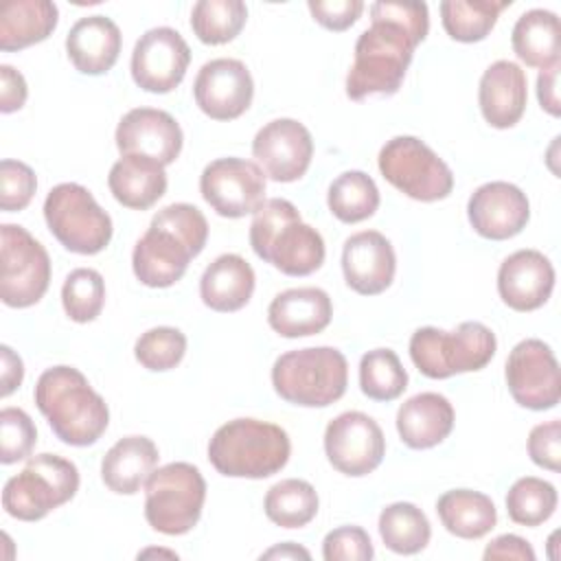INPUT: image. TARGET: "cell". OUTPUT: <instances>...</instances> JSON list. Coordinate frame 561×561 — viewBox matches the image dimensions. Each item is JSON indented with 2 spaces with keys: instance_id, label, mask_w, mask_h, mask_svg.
I'll use <instances>...</instances> for the list:
<instances>
[{
  "instance_id": "obj_1",
  "label": "cell",
  "mask_w": 561,
  "mask_h": 561,
  "mask_svg": "<svg viewBox=\"0 0 561 561\" xmlns=\"http://www.w3.org/2000/svg\"><path fill=\"white\" fill-rule=\"evenodd\" d=\"M430 31L425 2L381 0L370 4V26L355 42V57L346 75V96H392L399 92L414 48Z\"/></svg>"
},
{
  "instance_id": "obj_2",
  "label": "cell",
  "mask_w": 561,
  "mask_h": 561,
  "mask_svg": "<svg viewBox=\"0 0 561 561\" xmlns=\"http://www.w3.org/2000/svg\"><path fill=\"white\" fill-rule=\"evenodd\" d=\"M206 239L208 221L197 206L186 202L164 206L134 245L131 267L136 278L153 289L175 285L191 259L204 250Z\"/></svg>"
},
{
  "instance_id": "obj_3",
  "label": "cell",
  "mask_w": 561,
  "mask_h": 561,
  "mask_svg": "<svg viewBox=\"0 0 561 561\" xmlns=\"http://www.w3.org/2000/svg\"><path fill=\"white\" fill-rule=\"evenodd\" d=\"M33 397L53 434L66 445H94L107 430L110 410L105 399L72 366L46 368L35 383Z\"/></svg>"
},
{
  "instance_id": "obj_4",
  "label": "cell",
  "mask_w": 561,
  "mask_h": 561,
  "mask_svg": "<svg viewBox=\"0 0 561 561\" xmlns=\"http://www.w3.org/2000/svg\"><path fill=\"white\" fill-rule=\"evenodd\" d=\"M254 254L287 276H309L324 263L322 234L300 219L298 208L283 197L265 199L250 224Z\"/></svg>"
},
{
  "instance_id": "obj_5",
  "label": "cell",
  "mask_w": 561,
  "mask_h": 561,
  "mask_svg": "<svg viewBox=\"0 0 561 561\" xmlns=\"http://www.w3.org/2000/svg\"><path fill=\"white\" fill-rule=\"evenodd\" d=\"M289 454L287 432L259 419H232L208 443L210 465L228 478H270L287 465Z\"/></svg>"
},
{
  "instance_id": "obj_6",
  "label": "cell",
  "mask_w": 561,
  "mask_h": 561,
  "mask_svg": "<svg viewBox=\"0 0 561 561\" xmlns=\"http://www.w3.org/2000/svg\"><path fill=\"white\" fill-rule=\"evenodd\" d=\"M348 383V364L333 346L287 351L272 366L276 394L294 405L327 408L342 399Z\"/></svg>"
},
{
  "instance_id": "obj_7",
  "label": "cell",
  "mask_w": 561,
  "mask_h": 561,
  "mask_svg": "<svg viewBox=\"0 0 561 561\" xmlns=\"http://www.w3.org/2000/svg\"><path fill=\"white\" fill-rule=\"evenodd\" d=\"M495 348V333L478 320L460 322L454 331L421 327L410 337V357L430 379L482 370L493 359Z\"/></svg>"
},
{
  "instance_id": "obj_8",
  "label": "cell",
  "mask_w": 561,
  "mask_h": 561,
  "mask_svg": "<svg viewBox=\"0 0 561 561\" xmlns=\"http://www.w3.org/2000/svg\"><path fill=\"white\" fill-rule=\"evenodd\" d=\"M77 491L79 469L75 462L57 454H37L4 482L2 508L20 522H37L70 502Z\"/></svg>"
},
{
  "instance_id": "obj_9",
  "label": "cell",
  "mask_w": 561,
  "mask_h": 561,
  "mask_svg": "<svg viewBox=\"0 0 561 561\" xmlns=\"http://www.w3.org/2000/svg\"><path fill=\"white\" fill-rule=\"evenodd\" d=\"M206 480L191 462H169L153 469L145 484V519L162 535H184L202 517Z\"/></svg>"
},
{
  "instance_id": "obj_10",
  "label": "cell",
  "mask_w": 561,
  "mask_h": 561,
  "mask_svg": "<svg viewBox=\"0 0 561 561\" xmlns=\"http://www.w3.org/2000/svg\"><path fill=\"white\" fill-rule=\"evenodd\" d=\"M44 219L50 234L75 254H99L112 241L110 215L77 182H61L48 191Z\"/></svg>"
},
{
  "instance_id": "obj_11",
  "label": "cell",
  "mask_w": 561,
  "mask_h": 561,
  "mask_svg": "<svg viewBox=\"0 0 561 561\" xmlns=\"http://www.w3.org/2000/svg\"><path fill=\"white\" fill-rule=\"evenodd\" d=\"M386 182L416 202L445 199L454 188V173L438 153L416 136H394L377 158Z\"/></svg>"
},
{
  "instance_id": "obj_12",
  "label": "cell",
  "mask_w": 561,
  "mask_h": 561,
  "mask_svg": "<svg viewBox=\"0 0 561 561\" xmlns=\"http://www.w3.org/2000/svg\"><path fill=\"white\" fill-rule=\"evenodd\" d=\"M0 298L7 307L26 309L39 302L50 285V256L22 226H0Z\"/></svg>"
},
{
  "instance_id": "obj_13",
  "label": "cell",
  "mask_w": 561,
  "mask_h": 561,
  "mask_svg": "<svg viewBox=\"0 0 561 561\" xmlns=\"http://www.w3.org/2000/svg\"><path fill=\"white\" fill-rule=\"evenodd\" d=\"M204 202L221 217L254 215L265 202V173L252 160L217 158L199 175Z\"/></svg>"
},
{
  "instance_id": "obj_14",
  "label": "cell",
  "mask_w": 561,
  "mask_h": 561,
  "mask_svg": "<svg viewBox=\"0 0 561 561\" xmlns=\"http://www.w3.org/2000/svg\"><path fill=\"white\" fill-rule=\"evenodd\" d=\"M504 377L515 403L528 410H550L561 399V375L552 348L537 337H526L508 353Z\"/></svg>"
},
{
  "instance_id": "obj_15",
  "label": "cell",
  "mask_w": 561,
  "mask_h": 561,
  "mask_svg": "<svg viewBox=\"0 0 561 561\" xmlns=\"http://www.w3.org/2000/svg\"><path fill=\"white\" fill-rule=\"evenodd\" d=\"M324 454L335 471L362 478L381 465L386 456V438L373 416L359 410H348L329 421L324 430Z\"/></svg>"
},
{
  "instance_id": "obj_16",
  "label": "cell",
  "mask_w": 561,
  "mask_h": 561,
  "mask_svg": "<svg viewBox=\"0 0 561 561\" xmlns=\"http://www.w3.org/2000/svg\"><path fill=\"white\" fill-rule=\"evenodd\" d=\"M191 64L186 39L171 26H156L140 35L131 50V79L153 94L175 90Z\"/></svg>"
},
{
  "instance_id": "obj_17",
  "label": "cell",
  "mask_w": 561,
  "mask_h": 561,
  "mask_svg": "<svg viewBox=\"0 0 561 561\" xmlns=\"http://www.w3.org/2000/svg\"><path fill=\"white\" fill-rule=\"evenodd\" d=\"M252 156L270 180L296 182L311 164L313 140L309 129L296 118H274L256 131Z\"/></svg>"
},
{
  "instance_id": "obj_18",
  "label": "cell",
  "mask_w": 561,
  "mask_h": 561,
  "mask_svg": "<svg viewBox=\"0 0 561 561\" xmlns=\"http://www.w3.org/2000/svg\"><path fill=\"white\" fill-rule=\"evenodd\" d=\"M197 107L213 121H234L252 103L254 81L248 66L232 57L206 61L193 83Z\"/></svg>"
},
{
  "instance_id": "obj_19",
  "label": "cell",
  "mask_w": 561,
  "mask_h": 561,
  "mask_svg": "<svg viewBox=\"0 0 561 561\" xmlns=\"http://www.w3.org/2000/svg\"><path fill=\"white\" fill-rule=\"evenodd\" d=\"M121 156H140L162 167L173 164L182 151V127L164 110L134 107L116 127L114 134Z\"/></svg>"
},
{
  "instance_id": "obj_20",
  "label": "cell",
  "mask_w": 561,
  "mask_h": 561,
  "mask_svg": "<svg viewBox=\"0 0 561 561\" xmlns=\"http://www.w3.org/2000/svg\"><path fill=\"white\" fill-rule=\"evenodd\" d=\"M471 228L491 241H504L519 234L530 219L526 193L511 182H486L478 186L467 202Z\"/></svg>"
},
{
  "instance_id": "obj_21",
  "label": "cell",
  "mask_w": 561,
  "mask_h": 561,
  "mask_svg": "<svg viewBox=\"0 0 561 561\" xmlns=\"http://www.w3.org/2000/svg\"><path fill=\"white\" fill-rule=\"evenodd\" d=\"M342 272L346 285L362 296H377L386 291L397 272L392 243L377 230L351 234L342 248Z\"/></svg>"
},
{
  "instance_id": "obj_22",
  "label": "cell",
  "mask_w": 561,
  "mask_h": 561,
  "mask_svg": "<svg viewBox=\"0 0 561 561\" xmlns=\"http://www.w3.org/2000/svg\"><path fill=\"white\" fill-rule=\"evenodd\" d=\"M554 289V267L539 250H517L497 270V294L515 311L543 307Z\"/></svg>"
},
{
  "instance_id": "obj_23",
  "label": "cell",
  "mask_w": 561,
  "mask_h": 561,
  "mask_svg": "<svg viewBox=\"0 0 561 561\" xmlns=\"http://www.w3.org/2000/svg\"><path fill=\"white\" fill-rule=\"evenodd\" d=\"M528 101L526 72L508 59L493 61L480 77L478 103L484 121L495 129L519 123Z\"/></svg>"
},
{
  "instance_id": "obj_24",
  "label": "cell",
  "mask_w": 561,
  "mask_h": 561,
  "mask_svg": "<svg viewBox=\"0 0 561 561\" xmlns=\"http://www.w3.org/2000/svg\"><path fill=\"white\" fill-rule=\"evenodd\" d=\"M333 302L320 287H291L276 294L267 307L270 327L283 337H307L324 331Z\"/></svg>"
},
{
  "instance_id": "obj_25",
  "label": "cell",
  "mask_w": 561,
  "mask_h": 561,
  "mask_svg": "<svg viewBox=\"0 0 561 561\" xmlns=\"http://www.w3.org/2000/svg\"><path fill=\"white\" fill-rule=\"evenodd\" d=\"M121 28L107 15L79 18L66 35V53L81 75H105L121 53Z\"/></svg>"
},
{
  "instance_id": "obj_26",
  "label": "cell",
  "mask_w": 561,
  "mask_h": 561,
  "mask_svg": "<svg viewBox=\"0 0 561 561\" xmlns=\"http://www.w3.org/2000/svg\"><path fill=\"white\" fill-rule=\"evenodd\" d=\"M454 405L438 392H419L397 410V432L410 449L440 445L454 430Z\"/></svg>"
},
{
  "instance_id": "obj_27",
  "label": "cell",
  "mask_w": 561,
  "mask_h": 561,
  "mask_svg": "<svg viewBox=\"0 0 561 561\" xmlns=\"http://www.w3.org/2000/svg\"><path fill=\"white\" fill-rule=\"evenodd\" d=\"M254 285V270L241 254H221L204 270L199 296L208 309L232 313L250 302Z\"/></svg>"
},
{
  "instance_id": "obj_28",
  "label": "cell",
  "mask_w": 561,
  "mask_h": 561,
  "mask_svg": "<svg viewBox=\"0 0 561 561\" xmlns=\"http://www.w3.org/2000/svg\"><path fill=\"white\" fill-rule=\"evenodd\" d=\"M158 458V447L151 438L125 436L105 451L101 460V480L118 495H134L147 484Z\"/></svg>"
},
{
  "instance_id": "obj_29",
  "label": "cell",
  "mask_w": 561,
  "mask_h": 561,
  "mask_svg": "<svg viewBox=\"0 0 561 561\" xmlns=\"http://www.w3.org/2000/svg\"><path fill=\"white\" fill-rule=\"evenodd\" d=\"M107 186L114 199L125 208L147 210L167 193V173L164 167L153 160L121 156L110 169Z\"/></svg>"
},
{
  "instance_id": "obj_30",
  "label": "cell",
  "mask_w": 561,
  "mask_h": 561,
  "mask_svg": "<svg viewBox=\"0 0 561 561\" xmlns=\"http://www.w3.org/2000/svg\"><path fill=\"white\" fill-rule=\"evenodd\" d=\"M59 11L50 0H9L0 7V48L22 50L44 42L57 26Z\"/></svg>"
},
{
  "instance_id": "obj_31",
  "label": "cell",
  "mask_w": 561,
  "mask_h": 561,
  "mask_svg": "<svg viewBox=\"0 0 561 561\" xmlns=\"http://www.w3.org/2000/svg\"><path fill=\"white\" fill-rule=\"evenodd\" d=\"M511 44L515 55L530 68H550L559 64L561 24L557 13L548 9H530L522 13L513 26Z\"/></svg>"
},
{
  "instance_id": "obj_32",
  "label": "cell",
  "mask_w": 561,
  "mask_h": 561,
  "mask_svg": "<svg viewBox=\"0 0 561 561\" xmlns=\"http://www.w3.org/2000/svg\"><path fill=\"white\" fill-rule=\"evenodd\" d=\"M436 513L445 530L460 539H480L497 524L493 500L473 489L445 491L436 502Z\"/></svg>"
},
{
  "instance_id": "obj_33",
  "label": "cell",
  "mask_w": 561,
  "mask_h": 561,
  "mask_svg": "<svg viewBox=\"0 0 561 561\" xmlns=\"http://www.w3.org/2000/svg\"><path fill=\"white\" fill-rule=\"evenodd\" d=\"M506 7L511 0H445L440 2L443 28L456 42H482Z\"/></svg>"
},
{
  "instance_id": "obj_34",
  "label": "cell",
  "mask_w": 561,
  "mask_h": 561,
  "mask_svg": "<svg viewBox=\"0 0 561 561\" xmlns=\"http://www.w3.org/2000/svg\"><path fill=\"white\" fill-rule=\"evenodd\" d=\"M318 493L311 482L287 478L270 486L263 508L270 522L280 528H302L318 515Z\"/></svg>"
},
{
  "instance_id": "obj_35",
  "label": "cell",
  "mask_w": 561,
  "mask_h": 561,
  "mask_svg": "<svg viewBox=\"0 0 561 561\" xmlns=\"http://www.w3.org/2000/svg\"><path fill=\"white\" fill-rule=\"evenodd\" d=\"M377 526L386 548L397 554H416L425 550L432 537L430 519L412 502H394L381 508Z\"/></svg>"
},
{
  "instance_id": "obj_36",
  "label": "cell",
  "mask_w": 561,
  "mask_h": 561,
  "mask_svg": "<svg viewBox=\"0 0 561 561\" xmlns=\"http://www.w3.org/2000/svg\"><path fill=\"white\" fill-rule=\"evenodd\" d=\"M327 204L333 217L344 224H359L379 208V188L364 171L340 173L327 193Z\"/></svg>"
},
{
  "instance_id": "obj_37",
  "label": "cell",
  "mask_w": 561,
  "mask_h": 561,
  "mask_svg": "<svg viewBox=\"0 0 561 561\" xmlns=\"http://www.w3.org/2000/svg\"><path fill=\"white\" fill-rule=\"evenodd\" d=\"M248 20L241 0H199L191 11V28L199 42L219 46L232 42Z\"/></svg>"
},
{
  "instance_id": "obj_38",
  "label": "cell",
  "mask_w": 561,
  "mask_h": 561,
  "mask_svg": "<svg viewBox=\"0 0 561 561\" xmlns=\"http://www.w3.org/2000/svg\"><path fill=\"white\" fill-rule=\"evenodd\" d=\"M359 388L373 401H394L408 388V373L392 348H373L359 359Z\"/></svg>"
},
{
  "instance_id": "obj_39",
  "label": "cell",
  "mask_w": 561,
  "mask_h": 561,
  "mask_svg": "<svg viewBox=\"0 0 561 561\" xmlns=\"http://www.w3.org/2000/svg\"><path fill=\"white\" fill-rule=\"evenodd\" d=\"M559 495L548 480L524 476L506 493V513L515 524L539 526L552 517Z\"/></svg>"
},
{
  "instance_id": "obj_40",
  "label": "cell",
  "mask_w": 561,
  "mask_h": 561,
  "mask_svg": "<svg viewBox=\"0 0 561 561\" xmlns=\"http://www.w3.org/2000/svg\"><path fill=\"white\" fill-rule=\"evenodd\" d=\"M61 305L72 322L85 324L101 316L105 305V280L92 267L72 270L61 287Z\"/></svg>"
},
{
  "instance_id": "obj_41",
  "label": "cell",
  "mask_w": 561,
  "mask_h": 561,
  "mask_svg": "<svg viewBox=\"0 0 561 561\" xmlns=\"http://www.w3.org/2000/svg\"><path fill=\"white\" fill-rule=\"evenodd\" d=\"M186 353V335L175 327H153L134 344L136 362L153 373L175 368Z\"/></svg>"
},
{
  "instance_id": "obj_42",
  "label": "cell",
  "mask_w": 561,
  "mask_h": 561,
  "mask_svg": "<svg viewBox=\"0 0 561 561\" xmlns=\"http://www.w3.org/2000/svg\"><path fill=\"white\" fill-rule=\"evenodd\" d=\"M37 430L31 416L20 408H2L0 412V462L13 465L33 454Z\"/></svg>"
},
{
  "instance_id": "obj_43",
  "label": "cell",
  "mask_w": 561,
  "mask_h": 561,
  "mask_svg": "<svg viewBox=\"0 0 561 561\" xmlns=\"http://www.w3.org/2000/svg\"><path fill=\"white\" fill-rule=\"evenodd\" d=\"M35 188L37 178L28 164L9 158L0 162V208L4 213L24 210L31 204Z\"/></svg>"
},
{
  "instance_id": "obj_44",
  "label": "cell",
  "mask_w": 561,
  "mask_h": 561,
  "mask_svg": "<svg viewBox=\"0 0 561 561\" xmlns=\"http://www.w3.org/2000/svg\"><path fill=\"white\" fill-rule=\"evenodd\" d=\"M327 561H370L375 557L373 541L362 526H340L327 533L322 541Z\"/></svg>"
},
{
  "instance_id": "obj_45",
  "label": "cell",
  "mask_w": 561,
  "mask_h": 561,
  "mask_svg": "<svg viewBox=\"0 0 561 561\" xmlns=\"http://www.w3.org/2000/svg\"><path fill=\"white\" fill-rule=\"evenodd\" d=\"M528 456L530 460L548 471H559L561 467V423L552 419L539 423L528 434Z\"/></svg>"
},
{
  "instance_id": "obj_46",
  "label": "cell",
  "mask_w": 561,
  "mask_h": 561,
  "mask_svg": "<svg viewBox=\"0 0 561 561\" xmlns=\"http://www.w3.org/2000/svg\"><path fill=\"white\" fill-rule=\"evenodd\" d=\"M307 7L311 18L329 31L351 28L364 11L362 0H309Z\"/></svg>"
},
{
  "instance_id": "obj_47",
  "label": "cell",
  "mask_w": 561,
  "mask_h": 561,
  "mask_svg": "<svg viewBox=\"0 0 561 561\" xmlns=\"http://www.w3.org/2000/svg\"><path fill=\"white\" fill-rule=\"evenodd\" d=\"M28 88L20 70L9 64L0 66V112L11 114L26 103Z\"/></svg>"
},
{
  "instance_id": "obj_48",
  "label": "cell",
  "mask_w": 561,
  "mask_h": 561,
  "mask_svg": "<svg viewBox=\"0 0 561 561\" xmlns=\"http://www.w3.org/2000/svg\"><path fill=\"white\" fill-rule=\"evenodd\" d=\"M486 561L491 559H515V561H535V550L533 546L519 537V535H500L495 539H491V543H486L484 554Z\"/></svg>"
},
{
  "instance_id": "obj_49",
  "label": "cell",
  "mask_w": 561,
  "mask_h": 561,
  "mask_svg": "<svg viewBox=\"0 0 561 561\" xmlns=\"http://www.w3.org/2000/svg\"><path fill=\"white\" fill-rule=\"evenodd\" d=\"M537 99L541 110H546L550 116L561 114V101H559V64L546 68L537 77Z\"/></svg>"
},
{
  "instance_id": "obj_50",
  "label": "cell",
  "mask_w": 561,
  "mask_h": 561,
  "mask_svg": "<svg viewBox=\"0 0 561 561\" xmlns=\"http://www.w3.org/2000/svg\"><path fill=\"white\" fill-rule=\"evenodd\" d=\"M0 366H2V370H0V379H2L0 394L9 397L15 388H20L22 377H24V366H22L20 355H15L13 348L7 346V344L0 346Z\"/></svg>"
},
{
  "instance_id": "obj_51",
  "label": "cell",
  "mask_w": 561,
  "mask_h": 561,
  "mask_svg": "<svg viewBox=\"0 0 561 561\" xmlns=\"http://www.w3.org/2000/svg\"><path fill=\"white\" fill-rule=\"evenodd\" d=\"M309 550L287 541V543H280V546H274L270 548L267 552L261 554V559H309Z\"/></svg>"
},
{
  "instance_id": "obj_52",
  "label": "cell",
  "mask_w": 561,
  "mask_h": 561,
  "mask_svg": "<svg viewBox=\"0 0 561 561\" xmlns=\"http://www.w3.org/2000/svg\"><path fill=\"white\" fill-rule=\"evenodd\" d=\"M149 554H169L171 559H178L175 552H167V550H145V552H140L138 557H149Z\"/></svg>"
}]
</instances>
